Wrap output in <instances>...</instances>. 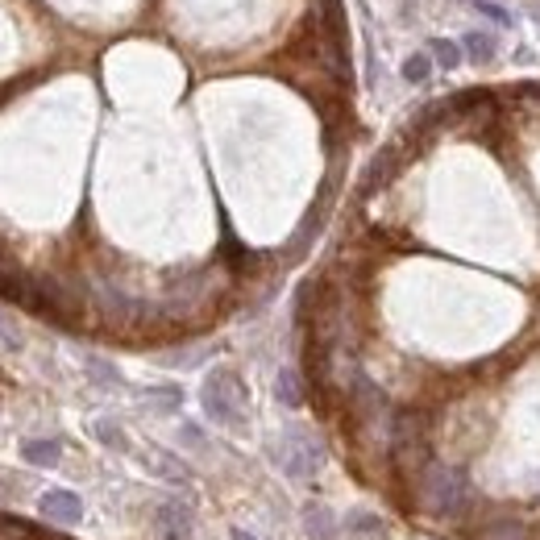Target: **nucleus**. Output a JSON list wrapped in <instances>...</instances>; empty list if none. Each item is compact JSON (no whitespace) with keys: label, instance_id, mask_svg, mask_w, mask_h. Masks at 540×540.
<instances>
[{"label":"nucleus","instance_id":"obj_18","mask_svg":"<svg viewBox=\"0 0 540 540\" xmlns=\"http://www.w3.org/2000/svg\"><path fill=\"white\" fill-rule=\"evenodd\" d=\"M233 540H253V536H250L245 528H233Z\"/></svg>","mask_w":540,"mask_h":540},{"label":"nucleus","instance_id":"obj_16","mask_svg":"<svg viewBox=\"0 0 540 540\" xmlns=\"http://www.w3.org/2000/svg\"><path fill=\"white\" fill-rule=\"evenodd\" d=\"M179 386H158V391H150V403H154L158 411H175L179 408Z\"/></svg>","mask_w":540,"mask_h":540},{"label":"nucleus","instance_id":"obj_4","mask_svg":"<svg viewBox=\"0 0 540 540\" xmlns=\"http://www.w3.org/2000/svg\"><path fill=\"white\" fill-rule=\"evenodd\" d=\"M154 540H192V511L179 503H162L154 511Z\"/></svg>","mask_w":540,"mask_h":540},{"label":"nucleus","instance_id":"obj_6","mask_svg":"<svg viewBox=\"0 0 540 540\" xmlns=\"http://www.w3.org/2000/svg\"><path fill=\"white\" fill-rule=\"evenodd\" d=\"M461 50H466V62H478V67H491L499 59V37L494 34H482V29H469L461 37Z\"/></svg>","mask_w":540,"mask_h":540},{"label":"nucleus","instance_id":"obj_10","mask_svg":"<svg viewBox=\"0 0 540 540\" xmlns=\"http://www.w3.org/2000/svg\"><path fill=\"white\" fill-rule=\"evenodd\" d=\"M432 71H436V62H432L428 50H416V54H408V59H403V67H399L403 84H428Z\"/></svg>","mask_w":540,"mask_h":540},{"label":"nucleus","instance_id":"obj_13","mask_svg":"<svg viewBox=\"0 0 540 540\" xmlns=\"http://www.w3.org/2000/svg\"><path fill=\"white\" fill-rule=\"evenodd\" d=\"M308 532H312L316 540H333V532H336V519L324 511V507H308Z\"/></svg>","mask_w":540,"mask_h":540},{"label":"nucleus","instance_id":"obj_9","mask_svg":"<svg viewBox=\"0 0 540 540\" xmlns=\"http://www.w3.org/2000/svg\"><path fill=\"white\" fill-rule=\"evenodd\" d=\"M428 54H432V62H436V67H444V71H453V67H461V62H466V50H461V42H453V37H432Z\"/></svg>","mask_w":540,"mask_h":540},{"label":"nucleus","instance_id":"obj_2","mask_svg":"<svg viewBox=\"0 0 540 540\" xmlns=\"http://www.w3.org/2000/svg\"><path fill=\"white\" fill-rule=\"evenodd\" d=\"M200 403H204L208 420L220 424V428H241V416H245V391H241L237 374L233 370H212L200 386Z\"/></svg>","mask_w":540,"mask_h":540},{"label":"nucleus","instance_id":"obj_17","mask_svg":"<svg viewBox=\"0 0 540 540\" xmlns=\"http://www.w3.org/2000/svg\"><path fill=\"white\" fill-rule=\"evenodd\" d=\"M482 540H524V528L519 524H499L491 536H482Z\"/></svg>","mask_w":540,"mask_h":540},{"label":"nucleus","instance_id":"obj_14","mask_svg":"<svg viewBox=\"0 0 540 540\" xmlns=\"http://www.w3.org/2000/svg\"><path fill=\"white\" fill-rule=\"evenodd\" d=\"M92 432H96V441H100V444H108V449H117V453H125V449H129V441H125V432H120L112 420H96V424H92Z\"/></svg>","mask_w":540,"mask_h":540},{"label":"nucleus","instance_id":"obj_8","mask_svg":"<svg viewBox=\"0 0 540 540\" xmlns=\"http://www.w3.org/2000/svg\"><path fill=\"white\" fill-rule=\"evenodd\" d=\"M275 399L283 403V408H291V411L303 408V386H300V374L283 366V370L275 374Z\"/></svg>","mask_w":540,"mask_h":540},{"label":"nucleus","instance_id":"obj_7","mask_svg":"<svg viewBox=\"0 0 540 540\" xmlns=\"http://www.w3.org/2000/svg\"><path fill=\"white\" fill-rule=\"evenodd\" d=\"M21 457L29 461V466H42V469H50V466H59L62 461V444L50 436V441H25L21 444Z\"/></svg>","mask_w":540,"mask_h":540},{"label":"nucleus","instance_id":"obj_15","mask_svg":"<svg viewBox=\"0 0 540 540\" xmlns=\"http://www.w3.org/2000/svg\"><path fill=\"white\" fill-rule=\"evenodd\" d=\"M150 469H154V474H162V478H170V482H183V478H187V469L175 466V457H170V453H154Z\"/></svg>","mask_w":540,"mask_h":540},{"label":"nucleus","instance_id":"obj_11","mask_svg":"<svg viewBox=\"0 0 540 540\" xmlns=\"http://www.w3.org/2000/svg\"><path fill=\"white\" fill-rule=\"evenodd\" d=\"M84 370H87V378H92L96 386H120V370L112 366V361L96 358V353H87V358H84Z\"/></svg>","mask_w":540,"mask_h":540},{"label":"nucleus","instance_id":"obj_3","mask_svg":"<svg viewBox=\"0 0 540 540\" xmlns=\"http://www.w3.org/2000/svg\"><path fill=\"white\" fill-rule=\"evenodd\" d=\"M320 461H324V449L312 432L287 428V436L278 444V466H283V474L287 478H312L316 469H320Z\"/></svg>","mask_w":540,"mask_h":540},{"label":"nucleus","instance_id":"obj_1","mask_svg":"<svg viewBox=\"0 0 540 540\" xmlns=\"http://www.w3.org/2000/svg\"><path fill=\"white\" fill-rule=\"evenodd\" d=\"M469 499V482H466V469L457 466H441V461H432L424 466L420 474V503L424 511L432 516H457Z\"/></svg>","mask_w":540,"mask_h":540},{"label":"nucleus","instance_id":"obj_12","mask_svg":"<svg viewBox=\"0 0 540 540\" xmlns=\"http://www.w3.org/2000/svg\"><path fill=\"white\" fill-rule=\"evenodd\" d=\"M474 9H478L494 29H511V25H516V12L507 9V4H499V0H474Z\"/></svg>","mask_w":540,"mask_h":540},{"label":"nucleus","instance_id":"obj_5","mask_svg":"<svg viewBox=\"0 0 540 540\" xmlns=\"http://www.w3.org/2000/svg\"><path fill=\"white\" fill-rule=\"evenodd\" d=\"M37 511L46 519H54V524H79L84 519V503L71 491H46L37 499Z\"/></svg>","mask_w":540,"mask_h":540}]
</instances>
